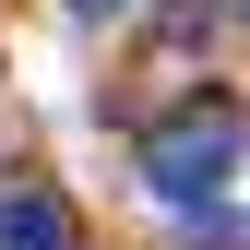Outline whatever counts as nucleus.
Returning <instances> with one entry per match:
<instances>
[{"instance_id": "3", "label": "nucleus", "mask_w": 250, "mask_h": 250, "mask_svg": "<svg viewBox=\"0 0 250 250\" xmlns=\"http://www.w3.org/2000/svg\"><path fill=\"white\" fill-rule=\"evenodd\" d=\"M72 12H96V24H107V12H131V0H72Z\"/></svg>"}, {"instance_id": "1", "label": "nucleus", "mask_w": 250, "mask_h": 250, "mask_svg": "<svg viewBox=\"0 0 250 250\" xmlns=\"http://www.w3.org/2000/svg\"><path fill=\"white\" fill-rule=\"evenodd\" d=\"M238 155H250V107L238 96H191L167 131L143 143V191L167 214H214V191L238 179Z\"/></svg>"}, {"instance_id": "2", "label": "nucleus", "mask_w": 250, "mask_h": 250, "mask_svg": "<svg viewBox=\"0 0 250 250\" xmlns=\"http://www.w3.org/2000/svg\"><path fill=\"white\" fill-rule=\"evenodd\" d=\"M0 250H72V203L48 179H0Z\"/></svg>"}, {"instance_id": "4", "label": "nucleus", "mask_w": 250, "mask_h": 250, "mask_svg": "<svg viewBox=\"0 0 250 250\" xmlns=\"http://www.w3.org/2000/svg\"><path fill=\"white\" fill-rule=\"evenodd\" d=\"M214 12H238V24H250V0H214Z\"/></svg>"}]
</instances>
